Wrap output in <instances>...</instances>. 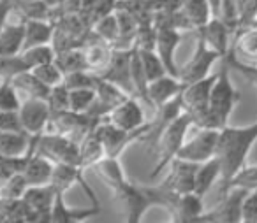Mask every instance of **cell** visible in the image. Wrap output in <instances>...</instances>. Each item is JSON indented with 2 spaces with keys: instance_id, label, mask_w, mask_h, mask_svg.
I'll list each match as a JSON object with an SVG mask.
<instances>
[{
  "instance_id": "obj_1",
  "label": "cell",
  "mask_w": 257,
  "mask_h": 223,
  "mask_svg": "<svg viewBox=\"0 0 257 223\" xmlns=\"http://www.w3.org/2000/svg\"><path fill=\"white\" fill-rule=\"evenodd\" d=\"M257 141V121L246 127H229L218 130V144L215 156L220 162L222 186L231 181V177L245 165L252 146Z\"/></svg>"
},
{
  "instance_id": "obj_2",
  "label": "cell",
  "mask_w": 257,
  "mask_h": 223,
  "mask_svg": "<svg viewBox=\"0 0 257 223\" xmlns=\"http://www.w3.org/2000/svg\"><path fill=\"white\" fill-rule=\"evenodd\" d=\"M229 71H231V67L224 60L222 69L215 76V81L210 90V100H208V109L213 118L215 128H218V130L227 125L229 116L241 99V93L232 85Z\"/></svg>"
},
{
  "instance_id": "obj_3",
  "label": "cell",
  "mask_w": 257,
  "mask_h": 223,
  "mask_svg": "<svg viewBox=\"0 0 257 223\" xmlns=\"http://www.w3.org/2000/svg\"><path fill=\"white\" fill-rule=\"evenodd\" d=\"M192 127V120L190 116L182 111L168 127L162 130V134L159 135L157 142H155V148H154V155L157 158L155 162L154 169L150 172V179H155L173 160L176 158V153L178 149L182 148V144L185 142V135L189 132V128Z\"/></svg>"
},
{
  "instance_id": "obj_4",
  "label": "cell",
  "mask_w": 257,
  "mask_h": 223,
  "mask_svg": "<svg viewBox=\"0 0 257 223\" xmlns=\"http://www.w3.org/2000/svg\"><path fill=\"white\" fill-rule=\"evenodd\" d=\"M34 153L43 155L51 163H72L79 165V148L78 142L60 135L57 132H44L36 141Z\"/></svg>"
},
{
  "instance_id": "obj_5",
  "label": "cell",
  "mask_w": 257,
  "mask_h": 223,
  "mask_svg": "<svg viewBox=\"0 0 257 223\" xmlns=\"http://www.w3.org/2000/svg\"><path fill=\"white\" fill-rule=\"evenodd\" d=\"M220 55L217 51H213L211 48L206 46V43L203 41V37L197 36L196 39V48H194L192 57L187 60V64H183L182 67H178V74L176 78L180 79L183 86L190 85V83H196L199 79L210 76L211 65L217 60H220Z\"/></svg>"
},
{
  "instance_id": "obj_6",
  "label": "cell",
  "mask_w": 257,
  "mask_h": 223,
  "mask_svg": "<svg viewBox=\"0 0 257 223\" xmlns=\"http://www.w3.org/2000/svg\"><path fill=\"white\" fill-rule=\"evenodd\" d=\"M248 191L245 188L231 186L222 193L218 204L211 211L203 212L201 223H239L241 221V207Z\"/></svg>"
},
{
  "instance_id": "obj_7",
  "label": "cell",
  "mask_w": 257,
  "mask_h": 223,
  "mask_svg": "<svg viewBox=\"0 0 257 223\" xmlns=\"http://www.w3.org/2000/svg\"><path fill=\"white\" fill-rule=\"evenodd\" d=\"M20 127L29 135L30 139L37 141L50 125L51 111L48 107V102L44 99H27L25 102L20 104L18 109Z\"/></svg>"
},
{
  "instance_id": "obj_8",
  "label": "cell",
  "mask_w": 257,
  "mask_h": 223,
  "mask_svg": "<svg viewBox=\"0 0 257 223\" xmlns=\"http://www.w3.org/2000/svg\"><path fill=\"white\" fill-rule=\"evenodd\" d=\"M99 123V120L92 118L86 113H76V111H62V113H55L50 118L51 132H57L60 135L72 139V141L79 142L95 125Z\"/></svg>"
},
{
  "instance_id": "obj_9",
  "label": "cell",
  "mask_w": 257,
  "mask_h": 223,
  "mask_svg": "<svg viewBox=\"0 0 257 223\" xmlns=\"http://www.w3.org/2000/svg\"><path fill=\"white\" fill-rule=\"evenodd\" d=\"M218 130L217 128H199V134L194 135L190 141L183 142L176 153V158L185 162L201 163L213 158L217 153Z\"/></svg>"
},
{
  "instance_id": "obj_10",
  "label": "cell",
  "mask_w": 257,
  "mask_h": 223,
  "mask_svg": "<svg viewBox=\"0 0 257 223\" xmlns=\"http://www.w3.org/2000/svg\"><path fill=\"white\" fill-rule=\"evenodd\" d=\"M133 50H114L113 48V53H111V58L106 64V67L95 74L100 79H104V81L116 85L118 88H121L131 97H134L133 79H131V57H133Z\"/></svg>"
},
{
  "instance_id": "obj_11",
  "label": "cell",
  "mask_w": 257,
  "mask_h": 223,
  "mask_svg": "<svg viewBox=\"0 0 257 223\" xmlns=\"http://www.w3.org/2000/svg\"><path fill=\"white\" fill-rule=\"evenodd\" d=\"M104 120H107L111 125H114V127L121 128V130H127V132L138 130V128L147 123L141 100L136 99V97H127V99L121 100L120 104H116V106L106 114Z\"/></svg>"
},
{
  "instance_id": "obj_12",
  "label": "cell",
  "mask_w": 257,
  "mask_h": 223,
  "mask_svg": "<svg viewBox=\"0 0 257 223\" xmlns=\"http://www.w3.org/2000/svg\"><path fill=\"white\" fill-rule=\"evenodd\" d=\"M211 8L208 0H180L175 11V29L199 30L211 18Z\"/></svg>"
},
{
  "instance_id": "obj_13",
  "label": "cell",
  "mask_w": 257,
  "mask_h": 223,
  "mask_svg": "<svg viewBox=\"0 0 257 223\" xmlns=\"http://www.w3.org/2000/svg\"><path fill=\"white\" fill-rule=\"evenodd\" d=\"M168 167V176L161 183L164 190H168L173 195H183L194 191V176H196L197 163L175 158Z\"/></svg>"
},
{
  "instance_id": "obj_14",
  "label": "cell",
  "mask_w": 257,
  "mask_h": 223,
  "mask_svg": "<svg viewBox=\"0 0 257 223\" xmlns=\"http://www.w3.org/2000/svg\"><path fill=\"white\" fill-rule=\"evenodd\" d=\"M57 191L51 184H37L29 186L22 195V200L30 211L32 221H50V212L53 207V200Z\"/></svg>"
},
{
  "instance_id": "obj_15",
  "label": "cell",
  "mask_w": 257,
  "mask_h": 223,
  "mask_svg": "<svg viewBox=\"0 0 257 223\" xmlns=\"http://www.w3.org/2000/svg\"><path fill=\"white\" fill-rule=\"evenodd\" d=\"M83 172L85 170L81 169L79 165H72V163H53V172H51V179L50 184L53 186V190L57 193H65L72 184H81V188L86 191V195L90 197L93 205L97 204V197L93 193V190L88 186V183L83 177Z\"/></svg>"
},
{
  "instance_id": "obj_16",
  "label": "cell",
  "mask_w": 257,
  "mask_h": 223,
  "mask_svg": "<svg viewBox=\"0 0 257 223\" xmlns=\"http://www.w3.org/2000/svg\"><path fill=\"white\" fill-rule=\"evenodd\" d=\"M180 41H182V30L173 29V27H161L155 29V53L159 55L162 62H164L166 69L171 76L178 74V65L175 62V53L178 48Z\"/></svg>"
},
{
  "instance_id": "obj_17",
  "label": "cell",
  "mask_w": 257,
  "mask_h": 223,
  "mask_svg": "<svg viewBox=\"0 0 257 223\" xmlns=\"http://www.w3.org/2000/svg\"><path fill=\"white\" fill-rule=\"evenodd\" d=\"M183 90V85L180 83V79L176 76L166 74L161 76V78L154 79V81L148 83V104L154 109H159L164 104H168L169 100H173L175 97L180 95V92Z\"/></svg>"
},
{
  "instance_id": "obj_18",
  "label": "cell",
  "mask_w": 257,
  "mask_h": 223,
  "mask_svg": "<svg viewBox=\"0 0 257 223\" xmlns=\"http://www.w3.org/2000/svg\"><path fill=\"white\" fill-rule=\"evenodd\" d=\"M197 36L203 37V41L206 43L208 48H211L213 51H217L222 58L227 55V51L231 50L229 46V36L231 30L227 29L224 22L218 16H211L206 22V25H203L199 30H196Z\"/></svg>"
},
{
  "instance_id": "obj_19",
  "label": "cell",
  "mask_w": 257,
  "mask_h": 223,
  "mask_svg": "<svg viewBox=\"0 0 257 223\" xmlns=\"http://www.w3.org/2000/svg\"><path fill=\"white\" fill-rule=\"evenodd\" d=\"M203 212V197L194 191L178 195L173 207L169 209L171 219L176 223H199Z\"/></svg>"
},
{
  "instance_id": "obj_20",
  "label": "cell",
  "mask_w": 257,
  "mask_h": 223,
  "mask_svg": "<svg viewBox=\"0 0 257 223\" xmlns=\"http://www.w3.org/2000/svg\"><path fill=\"white\" fill-rule=\"evenodd\" d=\"M81 50L83 55H85L86 69L90 72H93V74H97V72L106 67V64L111 58V53H113V48L107 43H104V41H100L97 36H93L92 30L85 37V43H83Z\"/></svg>"
},
{
  "instance_id": "obj_21",
  "label": "cell",
  "mask_w": 257,
  "mask_h": 223,
  "mask_svg": "<svg viewBox=\"0 0 257 223\" xmlns=\"http://www.w3.org/2000/svg\"><path fill=\"white\" fill-rule=\"evenodd\" d=\"M36 141L23 130H0V156H30Z\"/></svg>"
},
{
  "instance_id": "obj_22",
  "label": "cell",
  "mask_w": 257,
  "mask_h": 223,
  "mask_svg": "<svg viewBox=\"0 0 257 223\" xmlns=\"http://www.w3.org/2000/svg\"><path fill=\"white\" fill-rule=\"evenodd\" d=\"M114 15H116V23H118V36L111 48H114V50H133L136 46L140 23L136 22V18L131 13L125 11V9L114 8Z\"/></svg>"
},
{
  "instance_id": "obj_23",
  "label": "cell",
  "mask_w": 257,
  "mask_h": 223,
  "mask_svg": "<svg viewBox=\"0 0 257 223\" xmlns=\"http://www.w3.org/2000/svg\"><path fill=\"white\" fill-rule=\"evenodd\" d=\"M97 212H100V205H93L92 209H72L64 200V193H57L50 212V223H76Z\"/></svg>"
},
{
  "instance_id": "obj_24",
  "label": "cell",
  "mask_w": 257,
  "mask_h": 223,
  "mask_svg": "<svg viewBox=\"0 0 257 223\" xmlns=\"http://www.w3.org/2000/svg\"><path fill=\"white\" fill-rule=\"evenodd\" d=\"M51 172H53V163L48 158H44L43 155H37V153H32L30 156H27V162L22 170L29 186L50 184Z\"/></svg>"
},
{
  "instance_id": "obj_25",
  "label": "cell",
  "mask_w": 257,
  "mask_h": 223,
  "mask_svg": "<svg viewBox=\"0 0 257 223\" xmlns=\"http://www.w3.org/2000/svg\"><path fill=\"white\" fill-rule=\"evenodd\" d=\"M90 169H92L93 172L97 174V177L102 179L104 183L111 188V190L116 188V186H120L121 183L127 181L125 170H123V167H121L118 156H106L104 155L102 158H100L99 162L93 163Z\"/></svg>"
},
{
  "instance_id": "obj_26",
  "label": "cell",
  "mask_w": 257,
  "mask_h": 223,
  "mask_svg": "<svg viewBox=\"0 0 257 223\" xmlns=\"http://www.w3.org/2000/svg\"><path fill=\"white\" fill-rule=\"evenodd\" d=\"M25 36H23V50L41 44H51L53 39V23L50 20H27L23 22Z\"/></svg>"
},
{
  "instance_id": "obj_27",
  "label": "cell",
  "mask_w": 257,
  "mask_h": 223,
  "mask_svg": "<svg viewBox=\"0 0 257 223\" xmlns=\"http://www.w3.org/2000/svg\"><path fill=\"white\" fill-rule=\"evenodd\" d=\"M236 32L238 34H236L234 46H231V51L234 55H241V58H245L241 62H246V64L257 62V27H239Z\"/></svg>"
},
{
  "instance_id": "obj_28",
  "label": "cell",
  "mask_w": 257,
  "mask_h": 223,
  "mask_svg": "<svg viewBox=\"0 0 257 223\" xmlns=\"http://www.w3.org/2000/svg\"><path fill=\"white\" fill-rule=\"evenodd\" d=\"M217 179H220V162L217 156L197 163L196 176H194V193L204 197Z\"/></svg>"
},
{
  "instance_id": "obj_29",
  "label": "cell",
  "mask_w": 257,
  "mask_h": 223,
  "mask_svg": "<svg viewBox=\"0 0 257 223\" xmlns=\"http://www.w3.org/2000/svg\"><path fill=\"white\" fill-rule=\"evenodd\" d=\"M11 85L15 86L18 92H23L27 95V99H44L46 100L48 93H50V86L44 85L32 71H23L20 74H16L15 78L11 79Z\"/></svg>"
},
{
  "instance_id": "obj_30",
  "label": "cell",
  "mask_w": 257,
  "mask_h": 223,
  "mask_svg": "<svg viewBox=\"0 0 257 223\" xmlns=\"http://www.w3.org/2000/svg\"><path fill=\"white\" fill-rule=\"evenodd\" d=\"M78 148H79V167H81L83 170L90 169L93 163L99 162V160L106 155V153H104L102 142L97 137L93 128L78 142Z\"/></svg>"
},
{
  "instance_id": "obj_31",
  "label": "cell",
  "mask_w": 257,
  "mask_h": 223,
  "mask_svg": "<svg viewBox=\"0 0 257 223\" xmlns=\"http://www.w3.org/2000/svg\"><path fill=\"white\" fill-rule=\"evenodd\" d=\"M23 36H25L23 22L18 23V25L6 23L0 29V57H13V55L22 53Z\"/></svg>"
},
{
  "instance_id": "obj_32",
  "label": "cell",
  "mask_w": 257,
  "mask_h": 223,
  "mask_svg": "<svg viewBox=\"0 0 257 223\" xmlns=\"http://www.w3.org/2000/svg\"><path fill=\"white\" fill-rule=\"evenodd\" d=\"M55 64L62 71V74H71L76 71H88L86 69L85 55L81 48H69V50L57 51L55 55Z\"/></svg>"
},
{
  "instance_id": "obj_33",
  "label": "cell",
  "mask_w": 257,
  "mask_h": 223,
  "mask_svg": "<svg viewBox=\"0 0 257 223\" xmlns=\"http://www.w3.org/2000/svg\"><path fill=\"white\" fill-rule=\"evenodd\" d=\"M20 55H22V58L27 64V67L34 69V67H37V65L53 62L57 51H55V48L51 46V44H41V46L27 48V50H23Z\"/></svg>"
},
{
  "instance_id": "obj_34",
  "label": "cell",
  "mask_w": 257,
  "mask_h": 223,
  "mask_svg": "<svg viewBox=\"0 0 257 223\" xmlns=\"http://www.w3.org/2000/svg\"><path fill=\"white\" fill-rule=\"evenodd\" d=\"M93 36H97L100 41L107 43L109 46H113V43L116 41V36H118V23H116V15L109 13V15L102 16L100 20H97L92 27H90Z\"/></svg>"
},
{
  "instance_id": "obj_35",
  "label": "cell",
  "mask_w": 257,
  "mask_h": 223,
  "mask_svg": "<svg viewBox=\"0 0 257 223\" xmlns=\"http://www.w3.org/2000/svg\"><path fill=\"white\" fill-rule=\"evenodd\" d=\"M138 51H140L141 64H143V71H145V74H147L148 83L161 78V76L169 74L164 62L159 58V55L155 53V50H140V48H138Z\"/></svg>"
},
{
  "instance_id": "obj_36",
  "label": "cell",
  "mask_w": 257,
  "mask_h": 223,
  "mask_svg": "<svg viewBox=\"0 0 257 223\" xmlns=\"http://www.w3.org/2000/svg\"><path fill=\"white\" fill-rule=\"evenodd\" d=\"M95 97L97 93L93 86L69 90V109L76 111V113H88L90 107L95 102Z\"/></svg>"
},
{
  "instance_id": "obj_37",
  "label": "cell",
  "mask_w": 257,
  "mask_h": 223,
  "mask_svg": "<svg viewBox=\"0 0 257 223\" xmlns=\"http://www.w3.org/2000/svg\"><path fill=\"white\" fill-rule=\"evenodd\" d=\"M231 186L245 188L246 191H255L257 190V165H248V167L243 165L241 169L231 177V181H229L225 186L220 188V195Z\"/></svg>"
},
{
  "instance_id": "obj_38",
  "label": "cell",
  "mask_w": 257,
  "mask_h": 223,
  "mask_svg": "<svg viewBox=\"0 0 257 223\" xmlns=\"http://www.w3.org/2000/svg\"><path fill=\"white\" fill-rule=\"evenodd\" d=\"M30 71H32L44 85L50 86V88L51 86L60 85L62 79H64V74H62V71L58 69V65L55 64V60L48 62V64H43V65H37V67L30 69Z\"/></svg>"
},
{
  "instance_id": "obj_39",
  "label": "cell",
  "mask_w": 257,
  "mask_h": 223,
  "mask_svg": "<svg viewBox=\"0 0 257 223\" xmlns=\"http://www.w3.org/2000/svg\"><path fill=\"white\" fill-rule=\"evenodd\" d=\"M46 102H48V107H50L51 114L67 111L69 109V90L65 88L62 83L57 86H51L50 93H48V97H46Z\"/></svg>"
},
{
  "instance_id": "obj_40",
  "label": "cell",
  "mask_w": 257,
  "mask_h": 223,
  "mask_svg": "<svg viewBox=\"0 0 257 223\" xmlns=\"http://www.w3.org/2000/svg\"><path fill=\"white\" fill-rule=\"evenodd\" d=\"M29 188L25 176L22 172H16L15 176H11L0 186V197L6 198H22V195L25 193V190Z\"/></svg>"
},
{
  "instance_id": "obj_41",
  "label": "cell",
  "mask_w": 257,
  "mask_h": 223,
  "mask_svg": "<svg viewBox=\"0 0 257 223\" xmlns=\"http://www.w3.org/2000/svg\"><path fill=\"white\" fill-rule=\"evenodd\" d=\"M224 60L227 62L229 67L234 69V71H238L239 74H241L243 78H245L246 81L250 83V85H253L257 88V65L246 64V62L238 60V58H236V55L232 53L231 50L227 51V55L224 57Z\"/></svg>"
},
{
  "instance_id": "obj_42",
  "label": "cell",
  "mask_w": 257,
  "mask_h": 223,
  "mask_svg": "<svg viewBox=\"0 0 257 223\" xmlns=\"http://www.w3.org/2000/svg\"><path fill=\"white\" fill-rule=\"evenodd\" d=\"M22 100L11 81H0V111H18Z\"/></svg>"
},
{
  "instance_id": "obj_43",
  "label": "cell",
  "mask_w": 257,
  "mask_h": 223,
  "mask_svg": "<svg viewBox=\"0 0 257 223\" xmlns=\"http://www.w3.org/2000/svg\"><path fill=\"white\" fill-rule=\"evenodd\" d=\"M95 83V74L90 71H76L71 74H65L62 79V85L67 90H76V88H88L93 86Z\"/></svg>"
},
{
  "instance_id": "obj_44",
  "label": "cell",
  "mask_w": 257,
  "mask_h": 223,
  "mask_svg": "<svg viewBox=\"0 0 257 223\" xmlns=\"http://www.w3.org/2000/svg\"><path fill=\"white\" fill-rule=\"evenodd\" d=\"M241 221L243 223H257V190L248 191L245 200H243Z\"/></svg>"
},
{
  "instance_id": "obj_45",
  "label": "cell",
  "mask_w": 257,
  "mask_h": 223,
  "mask_svg": "<svg viewBox=\"0 0 257 223\" xmlns=\"http://www.w3.org/2000/svg\"><path fill=\"white\" fill-rule=\"evenodd\" d=\"M239 13V27L250 25L252 18L257 13V0H236Z\"/></svg>"
},
{
  "instance_id": "obj_46",
  "label": "cell",
  "mask_w": 257,
  "mask_h": 223,
  "mask_svg": "<svg viewBox=\"0 0 257 223\" xmlns=\"http://www.w3.org/2000/svg\"><path fill=\"white\" fill-rule=\"evenodd\" d=\"M0 130H22L18 111H0Z\"/></svg>"
},
{
  "instance_id": "obj_47",
  "label": "cell",
  "mask_w": 257,
  "mask_h": 223,
  "mask_svg": "<svg viewBox=\"0 0 257 223\" xmlns=\"http://www.w3.org/2000/svg\"><path fill=\"white\" fill-rule=\"evenodd\" d=\"M11 11H13V0H0V29L6 25Z\"/></svg>"
},
{
  "instance_id": "obj_48",
  "label": "cell",
  "mask_w": 257,
  "mask_h": 223,
  "mask_svg": "<svg viewBox=\"0 0 257 223\" xmlns=\"http://www.w3.org/2000/svg\"><path fill=\"white\" fill-rule=\"evenodd\" d=\"M41 2H43L48 9V20H50L53 15H58L62 6H64V0H41Z\"/></svg>"
},
{
  "instance_id": "obj_49",
  "label": "cell",
  "mask_w": 257,
  "mask_h": 223,
  "mask_svg": "<svg viewBox=\"0 0 257 223\" xmlns=\"http://www.w3.org/2000/svg\"><path fill=\"white\" fill-rule=\"evenodd\" d=\"M208 2H210L211 15L217 16V15H218V9H220V0H208Z\"/></svg>"
},
{
  "instance_id": "obj_50",
  "label": "cell",
  "mask_w": 257,
  "mask_h": 223,
  "mask_svg": "<svg viewBox=\"0 0 257 223\" xmlns=\"http://www.w3.org/2000/svg\"><path fill=\"white\" fill-rule=\"evenodd\" d=\"M250 25H252V27H257V13H255V16L252 18V22H250Z\"/></svg>"
},
{
  "instance_id": "obj_51",
  "label": "cell",
  "mask_w": 257,
  "mask_h": 223,
  "mask_svg": "<svg viewBox=\"0 0 257 223\" xmlns=\"http://www.w3.org/2000/svg\"><path fill=\"white\" fill-rule=\"evenodd\" d=\"M13 2H23V0H13Z\"/></svg>"
}]
</instances>
